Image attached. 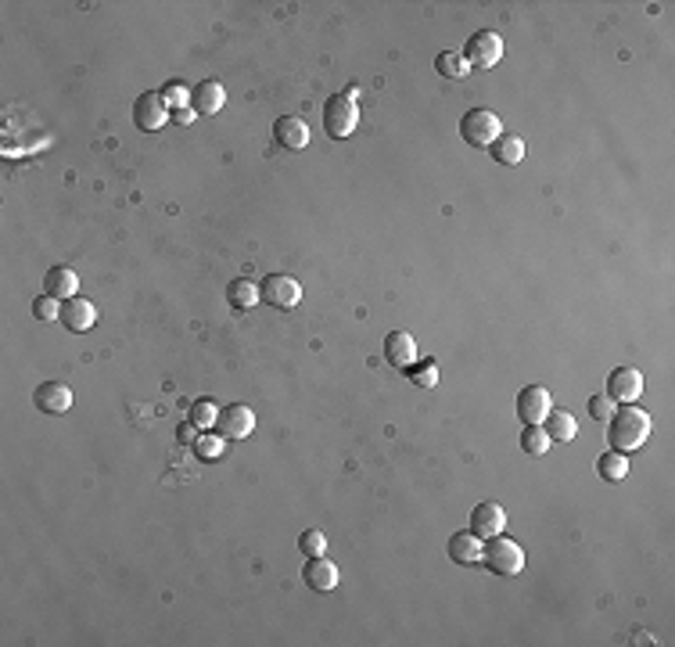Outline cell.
Masks as SVG:
<instances>
[{"instance_id": "8992f818", "label": "cell", "mask_w": 675, "mask_h": 647, "mask_svg": "<svg viewBox=\"0 0 675 647\" xmlns=\"http://www.w3.org/2000/svg\"><path fill=\"white\" fill-rule=\"evenodd\" d=\"M259 299L269 302L274 309H291V306H299V299H302V285H299L295 277H288V274H269V277L259 285Z\"/></svg>"}, {"instance_id": "ffe728a7", "label": "cell", "mask_w": 675, "mask_h": 647, "mask_svg": "<svg viewBox=\"0 0 675 647\" xmlns=\"http://www.w3.org/2000/svg\"><path fill=\"white\" fill-rule=\"evenodd\" d=\"M543 428H547L550 442H571V439L578 435V421H575L568 410H550L547 421H543Z\"/></svg>"}, {"instance_id": "ac0fdd59", "label": "cell", "mask_w": 675, "mask_h": 647, "mask_svg": "<svg viewBox=\"0 0 675 647\" xmlns=\"http://www.w3.org/2000/svg\"><path fill=\"white\" fill-rule=\"evenodd\" d=\"M43 288H47V295H54V299H76V292H80V277H76V270L73 267H50V274L43 277Z\"/></svg>"}, {"instance_id": "83f0119b", "label": "cell", "mask_w": 675, "mask_h": 647, "mask_svg": "<svg viewBox=\"0 0 675 647\" xmlns=\"http://www.w3.org/2000/svg\"><path fill=\"white\" fill-rule=\"evenodd\" d=\"M299 550H302L306 557H320V554H327V536H323L320 529H306V533L299 536Z\"/></svg>"}, {"instance_id": "cb8c5ba5", "label": "cell", "mask_w": 675, "mask_h": 647, "mask_svg": "<svg viewBox=\"0 0 675 647\" xmlns=\"http://www.w3.org/2000/svg\"><path fill=\"white\" fill-rule=\"evenodd\" d=\"M550 446H554V442H550V435H547L543 425H524V432H521V449L528 453V457H543Z\"/></svg>"}, {"instance_id": "ba28073f", "label": "cell", "mask_w": 675, "mask_h": 647, "mask_svg": "<svg viewBox=\"0 0 675 647\" xmlns=\"http://www.w3.org/2000/svg\"><path fill=\"white\" fill-rule=\"evenodd\" d=\"M607 396L615 400V407L622 403H636L643 396V374L636 367H618L611 370V378H607Z\"/></svg>"}, {"instance_id": "836d02e7", "label": "cell", "mask_w": 675, "mask_h": 647, "mask_svg": "<svg viewBox=\"0 0 675 647\" xmlns=\"http://www.w3.org/2000/svg\"><path fill=\"white\" fill-rule=\"evenodd\" d=\"M173 119H176L180 126H190V119H194V108H180V112H176Z\"/></svg>"}, {"instance_id": "603a6c76", "label": "cell", "mask_w": 675, "mask_h": 647, "mask_svg": "<svg viewBox=\"0 0 675 647\" xmlns=\"http://www.w3.org/2000/svg\"><path fill=\"white\" fill-rule=\"evenodd\" d=\"M596 475L603 482H622L629 475V461H625V453L611 449V453H603V457H596Z\"/></svg>"}, {"instance_id": "8fae6325", "label": "cell", "mask_w": 675, "mask_h": 647, "mask_svg": "<svg viewBox=\"0 0 675 647\" xmlns=\"http://www.w3.org/2000/svg\"><path fill=\"white\" fill-rule=\"evenodd\" d=\"M33 403L40 414H65L73 407V388L65 381H43V385H36Z\"/></svg>"}, {"instance_id": "9c48e42d", "label": "cell", "mask_w": 675, "mask_h": 647, "mask_svg": "<svg viewBox=\"0 0 675 647\" xmlns=\"http://www.w3.org/2000/svg\"><path fill=\"white\" fill-rule=\"evenodd\" d=\"M507 529V511L496 503V500H485L470 511V533L482 536V540H493Z\"/></svg>"}, {"instance_id": "484cf974", "label": "cell", "mask_w": 675, "mask_h": 647, "mask_svg": "<svg viewBox=\"0 0 675 647\" xmlns=\"http://www.w3.org/2000/svg\"><path fill=\"white\" fill-rule=\"evenodd\" d=\"M407 374H410V381L414 385H421V388H435L438 385V363L435 360H414L410 367H407Z\"/></svg>"}, {"instance_id": "5bb4252c", "label": "cell", "mask_w": 675, "mask_h": 647, "mask_svg": "<svg viewBox=\"0 0 675 647\" xmlns=\"http://www.w3.org/2000/svg\"><path fill=\"white\" fill-rule=\"evenodd\" d=\"M384 360L395 367V370H407L414 360H417V342L410 331H392L384 339Z\"/></svg>"}, {"instance_id": "d6a6232c", "label": "cell", "mask_w": 675, "mask_h": 647, "mask_svg": "<svg viewBox=\"0 0 675 647\" xmlns=\"http://www.w3.org/2000/svg\"><path fill=\"white\" fill-rule=\"evenodd\" d=\"M176 439H180V446H194L201 435H198V425L194 421H183L180 428H176Z\"/></svg>"}, {"instance_id": "f546056e", "label": "cell", "mask_w": 675, "mask_h": 647, "mask_svg": "<svg viewBox=\"0 0 675 647\" xmlns=\"http://www.w3.org/2000/svg\"><path fill=\"white\" fill-rule=\"evenodd\" d=\"M589 414H593V421H607V417L615 414V400L607 396V393H603V396H593V400H589Z\"/></svg>"}, {"instance_id": "2e32d148", "label": "cell", "mask_w": 675, "mask_h": 647, "mask_svg": "<svg viewBox=\"0 0 675 647\" xmlns=\"http://www.w3.org/2000/svg\"><path fill=\"white\" fill-rule=\"evenodd\" d=\"M274 137H277L281 148L302 152V148H309V122H302L299 115H284V119L274 126Z\"/></svg>"}, {"instance_id": "5b68a950", "label": "cell", "mask_w": 675, "mask_h": 647, "mask_svg": "<svg viewBox=\"0 0 675 647\" xmlns=\"http://www.w3.org/2000/svg\"><path fill=\"white\" fill-rule=\"evenodd\" d=\"M503 58V36L493 33V29H482L475 36H467V47H463V61L470 69H493V65Z\"/></svg>"}, {"instance_id": "7402d4cb", "label": "cell", "mask_w": 675, "mask_h": 647, "mask_svg": "<svg viewBox=\"0 0 675 647\" xmlns=\"http://www.w3.org/2000/svg\"><path fill=\"white\" fill-rule=\"evenodd\" d=\"M493 159H496L500 166H517V162L524 159V141L514 137V134H500V137L493 141Z\"/></svg>"}, {"instance_id": "7a4b0ae2", "label": "cell", "mask_w": 675, "mask_h": 647, "mask_svg": "<svg viewBox=\"0 0 675 647\" xmlns=\"http://www.w3.org/2000/svg\"><path fill=\"white\" fill-rule=\"evenodd\" d=\"M503 134V122L496 112L489 108H470L463 119H460V137L470 144V148H493V141Z\"/></svg>"}, {"instance_id": "6da1fadb", "label": "cell", "mask_w": 675, "mask_h": 647, "mask_svg": "<svg viewBox=\"0 0 675 647\" xmlns=\"http://www.w3.org/2000/svg\"><path fill=\"white\" fill-rule=\"evenodd\" d=\"M654 432V417L632 403H622V410H615L607 417V442L618 453H629V449H640Z\"/></svg>"}, {"instance_id": "1f68e13d", "label": "cell", "mask_w": 675, "mask_h": 647, "mask_svg": "<svg viewBox=\"0 0 675 647\" xmlns=\"http://www.w3.org/2000/svg\"><path fill=\"white\" fill-rule=\"evenodd\" d=\"M166 105L173 108H190V90L187 87H180V83H173V87H166Z\"/></svg>"}, {"instance_id": "4316f807", "label": "cell", "mask_w": 675, "mask_h": 647, "mask_svg": "<svg viewBox=\"0 0 675 647\" xmlns=\"http://www.w3.org/2000/svg\"><path fill=\"white\" fill-rule=\"evenodd\" d=\"M58 302H61V299H54V295H36V299H33V316L43 320V324L61 320V306H58Z\"/></svg>"}, {"instance_id": "d6986e66", "label": "cell", "mask_w": 675, "mask_h": 647, "mask_svg": "<svg viewBox=\"0 0 675 647\" xmlns=\"http://www.w3.org/2000/svg\"><path fill=\"white\" fill-rule=\"evenodd\" d=\"M482 550H485L482 536H475V533H453V540H449V557L456 565H478Z\"/></svg>"}, {"instance_id": "4dcf8cb0", "label": "cell", "mask_w": 675, "mask_h": 647, "mask_svg": "<svg viewBox=\"0 0 675 647\" xmlns=\"http://www.w3.org/2000/svg\"><path fill=\"white\" fill-rule=\"evenodd\" d=\"M194 453H198V457H206V461H213V457H220V453H223V439H213V435L198 439V442H194Z\"/></svg>"}, {"instance_id": "7c38bea8", "label": "cell", "mask_w": 675, "mask_h": 647, "mask_svg": "<svg viewBox=\"0 0 675 647\" xmlns=\"http://www.w3.org/2000/svg\"><path fill=\"white\" fill-rule=\"evenodd\" d=\"M302 579L309 582V590H320V594H327V590H334L338 587V579H342V572H338V565L330 561V557H309L306 561V568H302Z\"/></svg>"}, {"instance_id": "3957f363", "label": "cell", "mask_w": 675, "mask_h": 647, "mask_svg": "<svg viewBox=\"0 0 675 647\" xmlns=\"http://www.w3.org/2000/svg\"><path fill=\"white\" fill-rule=\"evenodd\" d=\"M482 561L489 565V572H496V575H521V568H524V550H521V543H514L510 536H493L489 540V547L482 550Z\"/></svg>"}, {"instance_id": "e0dca14e", "label": "cell", "mask_w": 675, "mask_h": 647, "mask_svg": "<svg viewBox=\"0 0 675 647\" xmlns=\"http://www.w3.org/2000/svg\"><path fill=\"white\" fill-rule=\"evenodd\" d=\"M223 101H227V90H223V83H216V80H206V83H198V87L190 90V108H194L198 115H216V112L223 108Z\"/></svg>"}, {"instance_id": "30bf717a", "label": "cell", "mask_w": 675, "mask_h": 647, "mask_svg": "<svg viewBox=\"0 0 675 647\" xmlns=\"http://www.w3.org/2000/svg\"><path fill=\"white\" fill-rule=\"evenodd\" d=\"M133 122H137L141 129H162L169 122V105L162 94L148 90L137 97V105H133Z\"/></svg>"}, {"instance_id": "4fadbf2b", "label": "cell", "mask_w": 675, "mask_h": 647, "mask_svg": "<svg viewBox=\"0 0 675 647\" xmlns=\"http://www.w3.org/2000/svg\"><path fill=\"white\" fill-rule=\"evenodd\" d=\"M220 432L227 435V439H248L252 435V428H255V414L244 407V403H230V407H223L220 410Z\"/></svg>"}, {"instance_id": "52a82bcc", "label": "cell", "mask_w": 675, "mask_h": 647, "mask_svg": "<svg viewBox=\"0 0 675 647\" xmlns=\"http://www.w3.org/2000/svg\"><path fill=\"white\" fill-rule=\"evenodd\" d=\"M550 410H554V400L547 385H524L517 393V417L524 425H543Z\"/></svg>"}, {"instance_id": "d4e9b609", "label": "cell", "mask_w": 675, "mask_h": 647, "mask_svg": "<svg viewBox=\"0 0 675 647\" xmlns=\"http://www.w3.org/2000/svg\"><path fill=\"white\" fill-rule=\"evenodd\" d=\"M435 69H438V76H446V80H463V76L470 73V65L463 61V54L442 51V54L435 58Z\"/></svg>"}, {"instance_id": "277c9868", "label": "cell", "mask_w": 675, "mask_h": 647, "mask_svg": "<svg viewBox=\"0 0 675 647\" xmlns=\"http://www.w3.org/2000/svg\"><path fill=\"white\" fill-rule=\"evenodd\" d=\"M356 122H360V108H356L353 97H345V94L327 97V105H323V129H327V137H334V141L349 137L353 129H356Z\"/></svg>"}, {"instance_id": "9a60e30c", "label": "cell", "mask_w": 675, "mask_h": 647, "mask_svg": "<svg viewBox=\"0 0 675 647\" xmlns=\"http://www.w3.org/2000/svg\"><path fill=\"white\" fill-rule=\"evenodd\" d=\"M94 320H97L94 302H87V299H80V295L61 302V324H65L69 331H90Z\"/></svg>"}, {"instance_id": "44dd1931", "label": "cell", "mask_w": 675, "mask_h": 647, "mask_svg": "<svg viewBox=\"0 0 675 647\" xmlns=\"http://www.w3.org/2000/svg\"><path fill=\"white\" fill-rule=\"evenodd\" d=\"M227 302H230L234 309H252V306L259 302V285H255L252 277H234V281L227 285Z\"/></svg>"}, {"instance_id": "f1b7e54d", "label": "cell", "mask_w": 675, "mask_h": 647, "mask_svg": "<svg viewBox=\"0 0 675 647\" xmlns=\"http://www.w3.org/2000/svg\"><path fill=\"white\" fill-rule=\"evenodd\" d=\"M190 421H194L198 428H209V425H216V421H220V407H216V403H209V400H198V403L190 407Z\"/></svg>"}]
</instances>
